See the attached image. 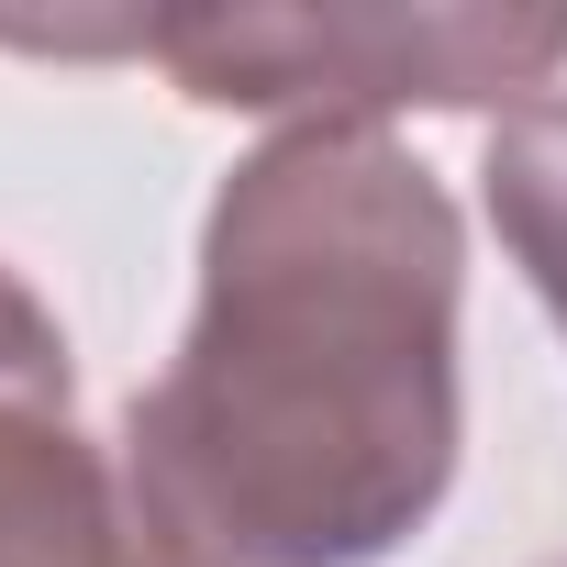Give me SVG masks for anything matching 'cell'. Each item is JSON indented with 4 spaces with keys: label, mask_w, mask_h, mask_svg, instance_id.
<instances>
[{
    "label": "cell",
    "mask_w": 567,
    "mask_h": 567,
    "mask_svg": "<svg viewBox=\"0 0 567 567\" xmlns=\"http://www.w3.org/2000/svg\"><path fill=\"white\" fill-rule=\"evenodd\" d=\"M0 567H167L123 456L79 434L56 312L0 267Z\"/></svg>",
    "instance_id": "3957f363"
},
{
    "label": "cell",
    "mask_w": 567,
    "mask_h": 567,
    "mask_svg": "<svg viewBox=\"0 0 567 567\" xmlns=\"http://www.w3.org/2000/svg\"><path fill=\"white\" fill-rule=\"evenodd\" d=\"M489 223L512 245V267L534 278V301L567 323V90L556 101H523L501 134H489Z\"/></svg>",
    "instance_id": "277c9868"
},
{
    "label": "cell",
    "mask_w": 567,
    "mask_h": 567,
    "mask_svg": "<svg viewBox=\"0 0 567 567\" xmlns=\"http://www.w3.org/2000/svg\"><path fill=\"white\" fill-rule=\"evenodd\" d=\"M545 567H567V556H545Z\"/></svg>",
    "instance_id": "5b68a950"
},
{
    "label": "cell",
    "mask_w": 567,
    "mask_h": 567,
    "mask_svg": "<svg viewBox=\"0 0 567 567\" xmlns=\"http://www.w3.org/2000/svg\"><path fill=\"white\" fill-rule=\"evenodd\" d=\"M467 223L379 123L267 134L200 223V312L123 412L167 567H379L456 478Z\"/></svg>",
    "instance_id": "6da1fadb"
},
{
    "label": "cell",
    "mask_w": 567,
    "mask_h": 567,
    "mask_svg": "<svg viewBox=\"0 0 567 567\" xmlns=\"http://www.w3.org/2000/svg\"><path fill=\"white\" fill-rule=\"evenodd\" d=\"M90 45L156 56L212 112H301V123H379V112H478L545 101L567 68V12H489V0H323V12H156Z\"/></svg>",
    "instance_id": "7a4b0ae2"
}]
</instances>
